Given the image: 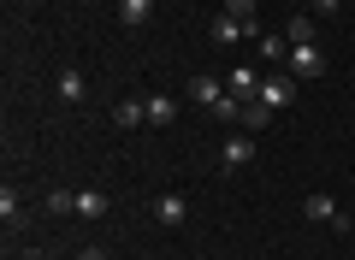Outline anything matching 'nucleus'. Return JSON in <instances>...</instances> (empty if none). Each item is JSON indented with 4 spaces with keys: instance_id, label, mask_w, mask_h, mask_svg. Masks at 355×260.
Masks as SVG:
<instances>
[{
    "instance_id": "6",
    "label": "nucleus",
    "mask_w": 355,
    "mask_h": 260,
    "mask_svg": "<svg viewBox=\"0 0 355 260\" xmlns=\"http://www.w3.org/2000/svg\"><path fill=\"white\" fill-rule=\"evenodd\" d=\"M225 95H237V101H254V95H261V77H254L249 65H237V71L225 77Z\"/></svg>"
},
{
    "instance_id": "20",
    "label": "nucleus",
    "mask_w": 355,
    "mask_h": 260,
    "mask_svg": "<svg viewBox=\"0 0 355 260\" xmlns=\"http://www.w3.org/2000/svg\"><path fill=\"white\" fill-rule=\"evenodd\" d=\"M225 12L243 18V24H254V0H225Z\"/></svg>"
},
{
    "instance_id": "17",
    "label": "nucleus",
    "mask_w": 355,
    "mask_h": 260,
    "mask_svg": "<svg viewBox=\"0 0 355 260\" xmlns=\"http://www.w3.org/2000/svg\"><path fill=\"white\" fill-rule=\"evenodd\" d=\"M48 213H60V219H65V213H77V189H53V196H48Z\"/></svg>"
},
{
    "instance_id": "4",
    "label": "nucleus",
    "mask_w": 355,
    "mask_h": 260,
    "mask_svg": "<svg viewBox=\"0 0 355 260\" xmlns=\"http://www.w3.org/2000/svg\"><path fill=\"white\" fill-rule=\"evenodd\" d=\"M142 112H148L154 130H166V124H178V95H148V101H142Z\"/></svg>"
},
{
    "instance_id": "10",
    "label": "nucleus",
    "mask_w": 355,
    "mask_h": 260,
    "mask_svg": "<svg viewBox=\"0 0 355 260\" xmlns=\"http://www.w3.org/2000/svg\"><path fill=\"white\" fill-rule=\"evenodd\" d=\"M77 219H107V189H77Z\"/></svg>"
},
{
    "instance_id": "5",
    "label": "nucleus",
    "mask_w": 355,
    "mask_h": 260,
    "mask_svg": "<svg viewBox=\"0 0 355 260\" xmlns=\"http://www.w3.org/2000/svg\"><path fill=\"white\" fill-rule=\"evenodd\" d=\"M184 101H196V107H219L225 89H219L214 77H190V83H184Z\"/></svg>"
},
{
    "instance_id": "15",
    "label": "nucleus",
    "mask_w": 355,
    "mask_h": 260,
    "mask_svg": "<svg viewBox=\"0 0 355 260\" xmlns=\"http://www.w3.org/2000/svg\"><path fill=\"white\" fill-rule=\"evenodd\" d=\"M284 36H291V42H314L320 30H314V18H308V12H296V18H291V30H284Z\"/></svg>"
},
{
    "instance_id": "12",
    "label": "nucleus",
    "mask_w": 355,
    "mask_h": 260,
    "mask_svg": "<svg viewBox=\"0 0 355 260\" xmlns=\"http://www.w3.org/2000/svg\"><path fill=\"white\" fill-rule=\"evenodd\" d=\"M113 124H119V130H137V124H148L142 101H119V107H113Z\"/></svg>"
},
{
    "instance_id": "16",
    "label": "nucleus",
    "mask_w": 355,
    "mask_h": 260,
    "mask_svg": "<svg viewBox=\"0 0 355 260\" xmlns=\"http://www.w3.org/2000/svg\"><path fill=\"white\" fill-rule=\"evenodd\" d=\"M214 119H219V124H243V101H237V95H225V101L214 107Z\"/></svg>"
},
{
    "instance_id": "9",
    "label": "nucleus",
    "mask_w": 355,
    "mask_h": 260,
    "mask_svg": "<svg viewBox=\"0 0 355 260\" xmlns=\"http://www.w3.org/2000/svg\"><path fill=\"white\" fill-rule=\"evenodd\" d=\"M302 213H308V219H326V225H338V213H343V207L326 196V189H314V196L302 201Z\"/></svg>"
},
{
    "instance_id": "8",
    "label": "nucleus",
    "mask_w": 355,
    "mask_h": 260,
    "mask_svg": "<svg viewBox=\"0 0 355 260\" xmlns=\"http://www.w3.org/2000/svg\"><path fill=\"white\" fill-rule=\"evenodd\" d=\"M154 219H160V225H184V219H190V201H184V196H160V201H154Z\"/></svg>"
},
{
    "instance_id": "2",
    "label": "nucleus",
    "mask_w": 355,
    "mask_h": 260,
    "mask_svg": "<svg viewBox=\"0 0 355 260\" xmlns=\"http://www.w3.org/2000/svg\"><path fill=\"white\" fill-rule=\"evenodd\" d=\"M254 101H261V107H272V112H284V107L296 101V77H291V71L261 77V95H254Z\"/></svg>"
},
{
    "instance_id": "21",
    "label": "nucleus",
    "mask_w": 355,
    "mask_h": 260,
    "mask_svg": "<svg viewBox=\"0 0 355 260\" xmlns=\"http://www.w3.org/2000/svg\"><path fill=\"white\" fill-rule=\"evenodd\" d=\"M314 12H326V18H331V12H343V0H314Z\"/></svg>"
},
{
    "instance_id": "1",
    "label": "nucleus",
    "mask_w": 355,
    "mask_h": 260,
    "mask_svg": "<svg viewBox=\"0 0 355 260\" xmlns=\"http://www.w3.org/2000/svg\"><path fill=\"white\" fill-rule=\"evenodd\" d=\"M284 71H291L296 83L320 77V71H326V48H320V42H291V53H284Z\"/></svg>"
},
{
    "instance_id": "18",
    "label": "nucleus",
    "mask_w": 355,
    "mask_h": 260,
    "mask_svg": "<svg viewBox=\"0 0 355 260\" xmlns=\"http://www.w3.org/2000/svg\"><path fill=\"white\" fill-rule=\"evenodd\" d=\"M284 53H291L284 36H261V60H284Z\"/></svg>"
},
{
    "instance_id": "14",
    "label": "nucleus",
    "mask_w": 355,
    "mask_h": 260,
    "mask_svg": "<svg viewBox=\"0 0 355 260\" xmlns=\"http://www.w3.org/2000/svg\"><path fill=\"white\" fill-rule=\"evenodd\" d=\"M83 71H60V101H83Z\"/></svg>"
},
{
    "instance_id": "19",
    "label": "nucleus",
    "mask_w": 355,
    "mask_h": 260,
    "mask_svg": "<svg viewBox=\"0 0 355 260\" xmlns=\"http://www.w3.org/2000/svg\"><path fill=\"white\" fill-rule=\"evenodd\" d=\"M0 219H6V225H12V219H18V189H12V184L0 189Z\"/></svg>"
},
{
    "instance_id": "11",
    "label": "nucleus",
    "mask_w": 355,
    "mask_h": 260,
    "mask_svg": "<svg viewBox=\"0 0 355 260\" xmlns=\"http://www.w3.org/2000/svg\"><path fill=\"white\" fill-rule=\"evenodd\" d=\"M219 160H225L231 172H237V166H249V160H254V137H231V142H225V154H219Z\"/></svg>"
},
{
    "instance_id": "3",
    "label": "nucleus",
    "mask_w": 355,
    "mask_h": 260,
    "mask_svg": "<svg viewBox=\"0 0 355 260\" xmlns=\"http://www.w3.org/2000/svg\"><path fill=\"white\" fill-rule=\"evenodd\" d=\"M207 36L219 42V48H231V42H243V36H261L254 24H243V18H231V12H219L214 24H207Z\"/></svg>"
},
{
    "instance_id": "22",
    "label": "nucleus",
    "mask_w": 355,
    "mask_h": 260,
    "mask_svg": "<svg viewBox=\"0 0 355 260\" xmlns=\"http://www.w3.org/2000/svg\"><path fill=\"white\" fill-rule=\"evenodd\" d=\"M77 260H107V254H101V248H77Z\"/></svg>"
},
{
    "instance_id": "7",
    "label": "nucleus",
    "mask_w": 355,
    "mask_h": 260,
    "mask_svg": "<svg viewBox=\"0 0 355 260\" xmlns=\"http://www.w3.org/2000/svg\"><path fill=\"white\" fill-rule=\"evenodd\" d=\"M154 18V0H119V24L125 30H142Z\"/></svg>"
},
{
    "instance_id": "13",
    "label": "nucleus",
    "mask_w": 355,
    "mask_h": 260,
    "mask_svg": "<svg viewBox=\"0 0 355 260\" xmlns=\"http://www.w3.org/2000/svg\"><path fill=\"white\" fill-rule=\"evenodd\" d=\"M243 124H249V130H266V124H272V107H261V101H243Z\"/></svg>"
}]
</instances>
